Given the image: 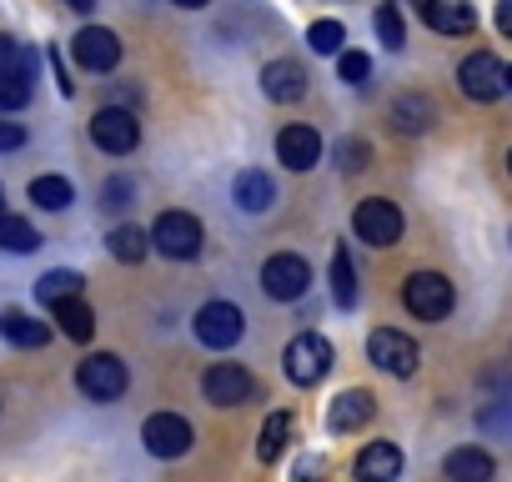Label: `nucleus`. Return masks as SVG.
Listing matches in <instances>:
<instances>
[{
    "label": "nucleus",
    "instance_id": "obj_19",
    "mask_svg": "<svg viewBox=\"0 0 512 482\" xmlns=\"http://www.w3.org/2000/svg\"><path fill=\"white\" fill-rule=\"evenodd\" d=\"M492 472H497V462H492V452H482V447H457V452H447V482H492Z\"/></svg>",
    "mask_w": 512,
    "mask_h": 482
},
{
    "label": "nucleus",
    "instance_id": "obj_6",
    "mask_svg": "<svg viewBox=\"0 0 512 482\" xmlns=\"http://www.w3.org/2000/svg\"><path fill=\"white\" fill-rule=\"evenodd\" d=\"M126 382H131V372H126V362H121V357H111V352L86 357V362H81V372H76V387H81L86 397H96V402L121 397V392H126Z\"/></svg>",
    "mask_w": 512,
    "mask_h": 482
},
{
    "label": "nucleus",
    "instance_id": "obj_24",
    "mask_svg": "<svg viewBox=\"0 0 512 482\" xmlns=\"http://www.w3.org/2000/svg\"><path fill=\"white\" fill-rule=\"evenodd\" d=\"M31 201L46 206V211H66V206L76 201V191H71L66 176H36V181H31Z\"/></svg>",
    "mask_w": 512,
    "mask_h": 482
},
{
    "label": "nucleus",
    "instance_id": "obj_11",
    "mask_svg": "<svg viewBox=\"0 0 512 482\" xmlns=\"http://www.w3.org/2000/svg\"><path fill=\"white\" fill-rule=\"evenodd\" d=\"M71 56H76V66H81V71L106 76V71H116V66H121V41H116L106 26H86V31L71 41Z\"/></svg>",
    "mask_w": 512,
    "mask_h": 482
},
{
    "label": "nucleus",
    "instance_id": "obj_3",
    "mask_svg": "<svg viewBox=\"0 0 512 482\" xmlns=\"http://www.w3.org/2000/svg\"><path fill=\"white\" fill-rule=\"evenodd\" d=\"M327 372H332V342L317 337V332H302V337L287 347V377H292L297 387H317Z\"/></svg>",
    "mask_w": 512,
    "mask_h": 482
},
{
    "label": "nucleus",
    "instance_id": "obj_22",
    "mask_svg": "<svg viewBox=\"0 0 512 482\" xmlns=\"http://www.w3.org/2000/svg\"><path fill=\"white\" fill-rule=\"evenodd\" d=\"M287 442H292V417H287V412H272V417L262 422V442H256V457H262V462H277Z\"/></svg>",
    "mask_w": 512,
    "mask_h": 482
},
{
    "label": "nucleus",
    "instance_id": "obj_27",
    "mask_svg": "<svg viewBox=\"0 0 512 482\" xmlns=\"http://www.w3.org/2000/svg\"><path fill=\"white\" fill-rule=\"evenodd\" d=\"M36 297H41L46 307H56V302H66V297H81V277L66 272V267H56V272H46V277L36 282Z\"/></svg>",
    "mask_w": 512,
    "mask_h": 482
},
{
    "label": "nucleus",
    "instance_id": "obj_25",
    "mask_svg": "<svg viewBox=\"0 0 512 482\" xmlns=\"http://www.w3.org/2000/svg\"><path fill=\"white\" fill-rule=\"evenodd\" d=\"M332 297H337L342 312L357 307V277H352V257H347V247L332 252Z\"/></svg>",
    "mask_w": 512,
    "mask_h": 482
},
{
    "label": "nucleus",
    "instance_id": "obj_4",
    "mask_svg": "<svg viewBox=\"0 0 512 482\" xmlns=\"http://www.w3.org/2000/svg\"><path fill=\"white\" fill-rule=\"evenodd\" d=\"M352 231L367 241V247H392V241H402V211L392 201L372 196L352 211Z\"/></svg>",
    "mask_w": 512,
    "mask_h": 482
},
{
    "label": "nucleus",
    "instance_id": "obj_37",
    "mask_svg": "<svg viewBox=\"0 0 512 482\" xmlns=\"http://www.w3.org/2000/svg\"><path fill=\"white\" fill-rule=\"evenodd\" d=\"M497 31L512 41V0H497Z\"/></svg>",
    "mask_w": 512,
    "mask_h": 482
},
{
    "label": "nucleus",
    "instance_id": "obj_42",
    "mask_svg": "<svg viewBox=\"0 0 512 482\" xmlns=\"http://www.w3.org/2000/svg\"><path fill=\"white\" fill-rule=\"evenodd\" d=\"M507 171H512V151H507Z\"/></svg>",
    "mask_w": 512,
    "mask_h": 482
},
{
    "label": "nucleus",
    "instance_id": "obj_36",
    "mask_svg": "<svg viewBox=\"0 0 512 482\" xmlns=\"http://www.w3.org/2000/svg\"><path fill=\"white\" fill-rule=\"evenodd\" d=\"M16 146H26V131L16 121H0V151H16Z\"/></svg>",
    "mask_w": 512,
    "mask_h": 482
},
{
    "label": "nucleus",
    "instance_id": "obj_9",
    "mask_svg": "<svg viewBox=\"0 0 512 482\" xmlns=\"http://www.w3.org/2000/svg\"><path fill=\"white\" fill-rule=\"evenodd\" d=\"M141 442H146L151 457H186L196 437H191V422H186V417H176V412H156V417H146Z\"/></svg>",
    "mask_w": 512,
    "mask_h": 482
},
{
    "label": "nucleus",
    "instance_id": "obj_29",
    "mask_svg": "<svg viewBox=\"0 0 512 482\" xmlns=\"http://www.w3.org/2000/svg\"><path fill=\"white\" fill-rule=\"evenodd\" d=\"M36 66H41V56L36 51H21L16 41H6V36H0V76H36Z\"/></svg>",
    "mask_w": 512,
    "mask_h": 482
},
{
    "label": "nucleus",
    "instance_id": "obj_17",
    "mask_svg": "<svg viewBox=\"0 0 512 482\" xmlns=\"http://www.w3.org/2000/svg\"><path fill=\"white\" fill-rule=\"evenodd\" d=\"M422 21H427L432 31H442V36H467V31L477 26V16H472L467 0H422Z\"/></svg>",
    "mask_w": 512,
    "mask_h": 482
},
{
    "label": "nucleus",
    "instance_id": "obj_26",
    "mask_svg": "<svg viewBox=\"0 0 512 482\" xmlns=\"http://www.w3.org/2000/svg\"><path fill=\"white\" fill-rule=\"evenodd\" d=\"M0 332H6L16 347H46V322H36V317H26V312H11V317H0Z\"/></svg>",
    "mask_w": 512,
    "mask_h": 482
},
{
    "label": "nucleus",
    "instance_id": "obj_38",
    "mask_svg": "<svg viewBox=\"0 0 512 482\" xmlns=\"http://www.w3.org/2000/svg\"><path fill=\"white\" fill-rule=\"evenodd\" d=\"M171 6H181V11H201V6H211V0H171Z\"/></svg>",
    "mask_w": 512,
    "mask_h": 482
},
{
    "label": "nucleus",
    "instance_id": "obj_10",
    "mask_svg": "<svg viewBox=\"0 0 512 482\" xmlns=\"http://www.w3.org/2000/svg\"><path fill=\"white\" fill-rule=\"evenodd\" d=\"M201 387H206V397H211L216 407H241V402L256 397V377H251L246 367H236V362H216V367H206Z\"/></svg>",
    "mask_w": 512,
    "mask_h": 482
},
{
    "label": "nucleus",
    "instance_id": "obj_40",
    "mask_svg": "<svg viewBox=\"0 0 512 482\" xmlns=\"http://www.w3.org/2000/svg\"><path fill=\"white\" fill-rule=\"evenodd\" d=\"M502 86H507V91H512V66H507V71H502Z\"/></svg>",
    "mask_w": 512,
    "mask_h": 482
},
{
    "label": "nucleus",
    "instance_id": "obj_32",
    "mask_svg": "<svg viewBox=\"0 0 512 482\" xmlns=\"http://www.w3.org/2000/svg\"><path fill=\"white\" fill-rule=\"evenodd\" d=\"M372 26H377V36H382V46H387V51H402V41H407V26H402L397 6H382V11L372 16Z\"/></svg>",
    "mask_w": 512,
    "mask_h": 482
},
{
    "label": "nucleus",
    "instance_id": "obj_28",
    "mask_svg": "<svg viewBox=\"0 0 512 482\" xmlns=\"http://www.w3.org/2000/svg\"><path fill=\"white\" fill-rule=\"evenodd\" d=\"M106 247H111V257H116V262H141V257H146V247H151V236H146V231H136V226H116V231L106 236Z\"/></svg>",
    "mask_w": 512,
    "mask_h": 482
},
{
    "label": "nucleus",
    "instance_id": "obj_20",
    "mask_svg": "<svg viewBox=\"0 0 512 482\" xmlns=\"http://www.w3.org/2000/svg\"><path fill=\"white\" fill-rule=\"evenodd\" d=\"M231 196H236V206H246V211H267L272 206V176L267 171H241L236 181H231Z\"/></svg>",
    "mask_w": 512,
    "mask_h": 482
},
{
    "label": "nucleus",
    "instance_id": "obj_1",
    "mask_svg": "<svg viewBox=\"0 0 512 482\" xmlns=\"http://www.w3.org/2000/svg\"><path fill=\"white\" fill-rule=\"evenodd\" d=\"M201 241H206V231H201V221L191 211H161L156 226H151V247L161 257H171V262L201 257Z\"/></svg>",
    "mask_w": 512,
    "mask_h": 482
},
{
    "label": "nucleus",
    "instance_id": "obj_16",
    "mask_svg": "<svg viewBox=\"0 0 512 482\" xmlns=\"http://www.w3.org/2000/svg\"><path fill=\"white\" fill-rule=\"evenodd\" d=\"M352 472H357V482H397V477H402V452H397V442H367Z\"/></svg>",
    "mask_w": 512,
    "mask_h": 482
},
{
    "label": "nucleus",
    "instance_id": "obj_8",
    "mask_svg": "<svg viewBox=\"0 0 512 482\" xmlns=\"http://www.w3.org/2000/svg\"><path fill=\"white\" fill-rule=\"evenodd\" d=\"M502 61L492 56V51H472L462 66H457V86H462V96H472V101H497L507 86H502Z\"/></svg>",
    "mask_w": 512,
    "mask_h": 482
},
{
    "label": "nucleus",
    "instance_id": "obj_15",
    "mask_svg": "<svg viewBox=\"0 0 512 482\" xmlns=\"http://www.w3.org/2000/svg\"><path fill=\"white\" fill-rule=\"evenodd\" d=\"M372 412H377V397H372L367 387H347V392L327 407V427H332V432H357L362 422H372Z\"/></svg>",
    "mask_w": 512,
    "mask_h": 482
},
{
    "label": "nucleus",
    "instance_id": "obj_31",
    "mask_svg": "<svg viewBox=\"0 0 512 482\" xmlns=\"http://www.w3.org/2000/svg\"><path fill=\"white\" fill-rule=\"evenodd\" d=\"M342 41H347L342 21H317V26L307 31V46H312L317 56H342Z\"/></svg>",
    "mask_w": 512,
    "mask_h": 482
},
{
    "label": "nucleus",
    "instance_id": "obj_23",
    "mask_svg": "<svg viewBox=\"0 0 512 482\" xmlns=\"http://www.w3.org/2000/svg\"><path fill=\"white\" fill-rule=\"evenodd\" d=\"M392 126H397V131H412V136L427 131V126H432V101H427V96H402V101L392 106Z\"/></svg>",
    "mask_w": 512,
    "mask_h": 482
},
{
    "label": "nucleus",
    "instance_id": "obj_21",
    "mask_svg": "<svg viewBox=\"0 0 512 482\" xmlns=\"http://www.w3.org/2000/svg\"><path fill=\"white\" fill-rule=\"evenodd\" d=\"M51 312H56V322H61V332H66L71 342H91V337H96V317H91V307H86L81 297H66V302H56Z\"/></svg>",
    "mask_w": 512,
    "mask_h": 482
},
{
    "label": "nucleus",
    "instance_id": "obj_33",
    "mask_svg": "<svg viewBox=\"0 0 512 482\" xmlns=\"http://www.w3.org/2000/svg\"><path fill=\"white\" fill-rule=\"evenodd\" d=\"M26 101H31V81L26 76H0V116L21 111Z\"/></svg>",
    "mask_w": 512,
    "mask_h": 482
},
{
    "label": "nucleus",
    "instance_id": "obj_12",
    "mask_svg": "<svg viewBox=\"0 0 512 482\" xmlns=\"http://www.w3.org/2000/svg\"><path fill=\"white\" fill-rule=\"evenodd\" d=\"M91 141H96L101 151H111V156H126V151H136L141 126H136V116H131V111L106 106V111H96V121H91Z\"/></svg>",
    "mask_w": 512,
    "mask_h": 482
},
{
    "label": "nucleus",
    "instance_id": "obj_5",
    "mask_svg": "<svg viewBox=\"0 0 512 482\" xmlns=\"http://www.w3.org/2000/svg\"><path fill=\"white\" fill-rule=\"evenodd\" d=\"M241 332H246V317H241V307H231V302H206V307L196 312V342H201V347L226 352V347L241 342Z\"/></svg>",
    "mask_w": 512,
    "mask_h": 482
},
{
    "label": "nucleus",
    "instance_id": "obj_30",
    "mask_svg": "<svg viewBox=\"0 0 512 482\" xmlns=\"http://www.w3.org/2000/svg\"><path fill=\"white\" fill-rule=\"evenodd\" d=\"M36 231H31V221H21V216H0V247L6 252H36Z\"/></svg>",
    "mask_w": 512,
    "mask_h": 482
},
{
    "label": "nucleus",
    "instance_id": "obj_18",
    "mask_svg": "<svg viewBox=\"0 0 512 482\" xmlns=\"http://www.w3.org/2000/svg\"><path fill=\"white\" fill-rule=\"evenodd\" d=\"M262 91H267L272 101L292 106V101L307 96V71H302L297 61H272V66L262 71Z\"/></svg>",
    "mask_w": 512,
    "mask_h": 482
},
{
    "label": "nucleus",
    "instance_id": "obj_7",
    "mask_svg": "<svg viewBox=\"0 0 512 482\" xmlns=\"http://www.w3.org/2000/svg\"><path fill=\"white\" fill-rule=\"evenodd\" d=\"M307 287H312V267L292 252H282L262 267V292L272 302H297V297H307Z\"/></svg>",
    "mask_w": 512,
    "mask_h": 482
},
{
    "label": "nucleus",
    "instance_id": "obj_41",
    "mask_svg": "<svg viewBox=\"0 0 512 482\" xmlns=\"http://www.w3.org/2000/svg\"><path fill=\"white\" fill-rule=\"evenodd\" d=\"M0 216H6V186H0Z\"/></svg>",
    "mask_w": 512,
    "mask_h": 482
},
{
    "label": "nucleus",
    "instance_id": "obj_39",
    "mask_svg": "<svg viewBox=\"0 0 512 482\" xmlns=\"http://www.w3.org/2000/svg\"><path fill=\"white\" fill-rule=\"evenodd\" d=\"M66 6H76V11H91V6H96V0H66Z\"/></svg>",
    "mask_w": 512,
    "mask_h": 482
},
{
    "label": "nucleus",
    "instance_id": "obj_14",
    "mask_svg": "<svg viewBox=\"0 0 512 482\" xmlns=\"http://www.w3.org/2000/svg\"><path fill=\"white\" fill-rule=\"evenodd\" d=\"M277 161H282L287 171H312V166L322 161V136H317L312 126H287V131L277 136Z\"/></svg>",
    "mask_w": 512,
    "mask_h": 482
},
{
    "label": "nucleus",
    "instance_id": "obj_13",
    "mask_svg": "<svg viewBox=\"0 0 512 482\" xmlns=\"http://www.w3.org/2000/svg\"><path fill=\"white\" fill-rule=\"evenodd\" d=\"M367 352H372V362H377L382 372H392V377H412V372H417V342L402 337V332H392V327L372 332Z\"/></svg>",
    "mask_w": 512,
    "mask_h": 482
},
{
    "label": "nucleus",
    "instance_id": "obj_2",
    "mask_svg": "<svg viewBox=\"0 0 512 482\" xmlns=\"http://www.w3.org/2000/svg\"><path fill=\"white\" fill-rule=\"evenodd\" d=\"M402 302H407L412 317H422V322H442V317L452 312L457 297H452V282H447L442 272H417V277H407Z\"/></svg>",
    "mask_w": 512,
    "mask_h": 482
},
{
    "label": "nucleus",
    "instance_id": "obj_35",
    "mask_svg": "<svg viewBox=\"0 0 512 482\" xmlns=\"http://www.w3.org/2000/svg\"><path fill=\"white\" fill-rule=\"evenodd\" d=\"M322 477H327V462L322 457H302L297 472H292V482H322Z\"/></svg>",
    "mask_w": 512,
    "mask_h": 482
},
{
    "label": "nucleus",
    "instance_id": "obj_34",
    "mask_svg": "<svg viewBox=\"0 0 512 482\" xmlns=\"http://www.w3.org/2000/svg\"><path fill=\"white\" fill-rule=\"evenodd\" d=\"M337 76H342L347 86H362V81L372 76V61H367L362 51H342V56H337Z\"/></svg>",
    "mask_w": 512,
    "mask_h": 482
}]
</instances>
